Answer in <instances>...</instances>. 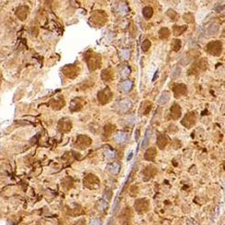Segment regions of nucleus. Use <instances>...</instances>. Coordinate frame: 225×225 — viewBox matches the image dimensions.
Returning a JSON list of instances; mask_svg holds the SVG:
<instances>
[{
  "label": "nucleus",
  "mask_w": 225,
  "mask_h": 225,
  "mask_svg": "<svg viewBox=\"0 0 225 225\" xmlns=\"http://www.w3.org/2000/svg\"><path fill=\"white\" fill-rule=\"evenodd\" d=\"M85 59L87 62V66L91 71H94L101 67V57L98 54L90 52L89 55H86Z\"/></svg>",
  "instance_id": "nucleus-1"
},
{
  "label": "nucleus",
  "mask_w": 225,
  "mask_h": 225,
  "mask_svg": "<svg viewBox=\"0 0 225 225\" xmlns=\"http://www.w3.org/2000/svg\"><path fill=\"white\" fill-rule=\"evenodd\" d=\"M206 51L214 56H220L222 52V44L219 41L211 42L206 46Z\"/></svg>",
  "instance_id": "nucleus-2"
},
{
  "label": "nucleus",
  "mask_w": 225,
  "mask_h": 225,
  "mask_svg": "<svg viewBox=\"0 0 225 225\" xmlns=\"http://www.w3.org/2000/svg\"><path fill=\"white\" fill-rule=\"evenodd\" d=\"M112 96V94L111 90L108 88V87L104 88L101 91H99L98 94H97L98 102L101 105H105V104L109 103Z\"/></svg>",
  "instance_id": "nucleus-3"
},
{
  "label": "nucleus",
  "mask_w": 225,
  "mask_h": 225,
  "mask_svg": "<svg viewBox=\"0 0 225 225\" xmlns=\"http://www.w3.org/2000/svg\"><path fill=\"white\" fill-rule=\"evenodd\" d=\"M134 207L137 212L139 214H143L147 212L149 208V203L147 199H138L134 203Z\"/></svg>",
  "instance_id": "nucleus-4"
},
{
  "label": "nucleus",
  "mask_w": 225,
  "mask_h": 225,
  "mask_svg": "<svg viewBox=\"0 0 225 225\" xmlns=\"http://www.w3.org/2000/svg\"><path fill=\"white\" fill-rule=\"evenodd\" d=\"M182 124L184 126H185L186 128H192L195 122H196V116H195V114L193 112H188V114H186L185 116L183 118L182 120Z\"/></svg>",
  "instance_id": "nucleus-5"
},
{
  "label": "nucleus",
  "mask_w": 225,
  "mask_h": 225,
  "mask_svg": "<svg viewBox=\"0 0 225 225\" xmlns=\"http://www.w3.org/2000/svg\"><path fill=\"white\" fill-rule=\"evenodd\" d=\"M84 185L88 187V188H97L99 185V180L98 178L94 176V175H87L86 178L84 179Z\"/></svg>",
  "instance_id": "nucleus-6"
},
{
  "label": "nucleus",
  "mask_w": 225,
  "mask_h": 225,
  "mask_svg": "<svg viewBox=\"0 0 225 225\" xmlns=\"http://www.w3.org/2000/svg\"><path fill=\"white\" fill-rule=\"evenodd\" d=\"M132 107V102L130 100H122V101L118 102L115 105V110L119 112H126L129 111Z\"/></svg>",
  "instance_id": "nucleus-7"
},
{
  "label": "nucleus",
  "mask_w": 225,
  "mask_h": 225,
  "mask_svg": "<svg viewBox=\"0 0 225 225\" xmlns=\"http://www.w3.org/2000/svg\"><path fill=\"white\" fill-rule=\"evenodd\" d=\"M63 72L67 77L74 79L77 75H79V69L76 65H68L63 68Z\"/></svg>",
  "instance_id": "nucleus-8"
},
{
  "label": "nucleus",
  "mask_w": 225,
  "mask_h": 225,
  "mask_svg": "<svg viewBox=\"0 0 225 225\" xmlns=\"http://www.w3.org/2000/svg\"><path fill=\"white\" fill-rule=\"evenodd\" d=\"M91 142H92V141L89 137L85 136V135H80L79 137H78L76 145L80 149H86L91 144Z\"/></svg>",
  "instance_id": "nucleus-9"
},
{
  "label": "nucleus",
  "mask_w": 225,
  "mask_h": 225,
  "mask_svg": "<svg viewBox=\"0 0 225 225\" xmlns=\"http://www.w3.org/2000/svg\"><path fill=\"white\" fill-rule=\"evenodd\" d=\"M173 92L176 97H179L187 94V88L184 84H177L173 87Z\"/></svg>",
  "instance_id": "nucleus-10"
},
{
  "label": "nucleus",
  "mask_w": 225,
  "mask_h": 225,
  "mask_svg": "<svg viewBox=\"0 0 225 225\" xmlns=\"http://www.w3.org/2000/svg\"><path fill=\"white\" fill-rule=\"evenodd\" d=\"M181 114H182V111H181L180 106L177 104L173 105V106L170 108V116H171V118L174 119V120H178L181 117Z\"/></svg>",
  "instance_id": "nucleus-11"
},
{
  "label": "nucleus",
  "mask_w": 225,
  "mask_h": 225,
  "mask_svg": "<svg viewBox=\"0 0 225 225\" xmlns=\"http://www.w3.org/2000/svg\"><path fill=\"white\" fill-rule=\"evenodd\" d=\"M156 174H157V169L152 166H149L143 170V177L146 180L152 178Z\"/></svg>",
  "instance_id": "nucleus-12"
},
{
  "label": "nucleus",
  "mask_w": 225,
  "mask_h": 225,
  "mask_svg": "<svg viewBox=\"0 0 225 225\" xmlns=\"http://www.w3.org/2000/svg\"><path fill=\"white\" fill-rule=\"evenodd\" d=\"M156 156H157V149L155 148H149L145 152L144 158L148 161H153L155 159Z\"/></svg>",
  "instance_id": "nucleus-13"
},
{
  "label": "nucleus",
  "mask_w": 225,
  "mask_h": 225,
  "mask_svg": "<svg viewBox=\"0 0 225 225\" xmlns=\"http://www.w3.org/2000/svg\"><path fill=\"white\" fill-rule=\"evenodd\" d=\"M59 128L61 132H67L71 129V122L69 120H61L59 124Z\"/></svg>",
  "instance_id": "nucleus-14"
},
{
  "label": "nucleus",
  "mask_w": 225,
  "mask_h": 225,
  "mask_svg": "<svg viewBox=\"0 0 225 225\" xmlns=\"http://www.w3.org/2000/svg\"><path fill=\"white\" fill-rule=\"evenodd\" d=\"M168 138L163 135V134H159L158 135V138H157V145L159 149H164L167 144H168Z\"/></svg>",
  "instance_id": "nucleus-15"
},
{
  "label": "nucleus",
  "mask_w": 225,
  "mask_h": 225,
  "mask_svg": "<svg viewBox=\"0 0 225 225\" xmlns=\"http://www.w3.org/2000/svg\"><path fill=\"white\" fill-rule=\"evenodd\" d=\"M16 16L22 19V20H24L27 16H28V8L26 6H20L17 8L16 10Z\"/></svg>",
  "instance_id": "nucleus-16"
},
{
  "label": "nucleus",
  "mask_w": 225,
  "mask_h": 225,
  "mask_svg": "<svg viewBox=\"0 0 225 225\" xmlns=\"http://www.w3.org/2000/svg\"><path fill=\"white\" fill-rule=\"evenodd\" d=\"M101 78L105 82H109L111 81L112 79H114V75H112V70L110 69H105L102 74H101Z\"/></svg>",
  "instance_id": "nucleus-17"
},
{
  "label": "nucleus",
  "mask_w": 225,
  "mask_h": 225,
  "mask_svg": "<svg viewBox=\"0 0 225 225\" xmlns=\"http://www.w3.org/2000/svg\"><path fill=\"white\" fill-rule=\"evenodd\" d=\"M115 140L117 143H122L127 140V133L124 132H119L115 134Z\"/></svg>",
  "instance_id": "nucleus-18"
},
{
  "label": "nucleus",
  "mask_w": 225,
  "mask_h": 225,
  "mask_svg": "<svg viewBox=\"0 0 225 225\" xmlns=\"http://www.w3.org/2000/svg\"><path fill=\"white\" fill-rule=\"evenodd\" d=\"M169 99H170V94H169V92L165 91L164 93H162V95L159 96L158 103L159 105H166V104L169 101Z\"/></svg>",
  "instance_id": "nucleus-19"
},
{
  "label": "nucleus",
  "mask_w": 225,
  "mask_h": 225,
  "mask_svg": "<svg viewBox=\"0 0 225 225\" xmlns=\"http://www.w3.org/2000/svg\"><path fill=\"white\" fill-rule=\"evenodd\" d=\"M106 168H107V170H108L111 174H112V175H117V174L119 173V171H120L121 167H120V165H119L118 163H112V164L108 165Z\"/></svg>",
  "instance_id": "nucleus-20"
},
{
  "label": "nucleus",
  "mask_w": 225,
  "mask_h": 225,
  "mask_svg": "<svg viewBox=\"0 0 225 225\" xmlns=\"http://www.w3.org/2000/svg\"><path fill=\"white\" fill-rule=\"evenodd\" d=\"M115 128V126L112 125V124H107V125H105V129H104V138L108 139L109 137L112 135V133L114 132Z\"/></svg>",
  "instance_id": "nucleus-21"
},
{
  "label": "nucleus",
  "mask_w": 225,
  "mask_h": 225,
  "mask_svg": "<svg viewBox=\"0 0 225 225\" xmlns=\"http://www.w3.org/2000/svg\"><path fill=\"white\" fill-rule=\"evenodd\" d=\"M151 106H152V104L148 102V101H146L143 104H142V107H141L142 115H148L149 112L151 111Z\"/></svg>",
  "instance_id": "nucleus-22"
},
{
  "label": "nucleus",
  "mask_w": 225,
  "mask_h": 225,
  "mask_svg": "<svg viewBox=\"0 0 225 225\" xmlns=\"http://www.w3.org/2000/svg\"><path fill=\"white\" fill-rule=\"evenodd\" d=\"M81 108H82V103L79 101L78 98L75 99V100H73V101L71 102L70 110H71L72 112H74V111H79Z\"/></svg>",
  "instance_id": "nucleus-23"
},
{
  "label": "nucleus",
  "mask_w": 225,
  "mask_h": 225,
  "mask_svg": "<svg viewBox=\"0 0 225 225\" xmlns=\"http://www.w3.org/2000/svg\"><path fill=\"white\" fill-rule=\"evenodd\" d=\"M142 15H143V16H144L146 19L151 18V16H152V15H153V9H152L151 7H149V6L144 7L143 10H142Z\"/></svg>",
  "instance_id": "nucleus-24"
},
{
  "label": "nucleus",
  "mask_w": 225,
  "mask_h": 225,
  "mask_svg": "<svg viewBox=\"0 0 225 225\" xmlns=\"http://www.w3.org/2000/svg\"><path fill=\"white\" fill-rule=\"evenodd\" d=\"M181 45H182V43H181L180 40L174 39L172 41V43H171V48L173 49L174 52H178L179 50H180V48H181Z\"/></svg>",
  "instance_id": "nucleus-25"
},
{
  "label": "nucleus",
  "mask_w": 225,
  "mask_h": 225,
  "mask_svg": "<svg viewBox=\"0 0 225 225\" xmlns=\"http://www.w3.org/2000/svg\"><path fill=\"white\" fill-rule=\"evenodd\" d=\"M132 87V82L130 80H125L122 83V89L124 92H129Z\"/></svg>",
  "instance_id": "nucleus-26"
},
{
  "label": "nucleus",
  "mask_w": 225,
  "mask_h": 225,
  "mask_svg": "<svg viewBox=\"0 0 225 225\" xmlns=\"http://www.w3.org/2000/svg\"><path fill=\"white\" fill-rule=\"evenodd\" d=\"M186 26H174L173 28V33L176 36L181 35L185 30H186Z\"/></svg>",
  "instance_id": "nucleus-27"
},
{
  "label": "nucleus",
  "mask_w": 225,
  "mask_h": 225,
  "mask_svg": "<svg viewBox=\"0 0 225 225\" xmlns=\"http://www.w3.org/2000/svg\"><path fill=\"white\" fill-rule=\"evenodd\" d=\"M130 72H131V69H130L129 67H126V66L123 67V68L122 69L121 72H120V77H121V79H126V78L129 76Z\"/></svg>",
  "instance_id": "nucleus-28"
},
{
  "label": "nucleus",
  "mask_w": 225,
  "mask_h": 225,
  "mask_svg": "<svg viewBox=\"0 0 225 225\" xmlns=\"http://www.w3.org/2000/svg\"><path fill=\"white\" fill-rule=\"evenodd\" d=\"M118 12L122 16L126 15L128 13V6H126V4H124V3L120 4L118 6Z\"/></svg>",
  "instance_id": "nucleus-29"
},
{
  "label": "nucleus",
  "mask_w": 225,
  "mask_h": 225,
  "mask_svg": "<svg viewBox=\"0 0 225 225\" xmlns=\"http://www.w3.org/2000/svg\"><path fill=\"white\" fill-rule=\"evenodd\" d=\"M169 33H169V30L168 28H162L158 33L160 39H167L168 37L169 36Z\"/></svg>",
  "instance_id": "nucleus-30"
},
{
  "label": "nucleus",
  "mask_w": 225,
  "mask_h": 225,
  "mask_svg": "<svg viewBox=\"0 0 225 225\" xmlns=\"http://www.w3.org/2000/svg\"><path fill=\"white\" fill-rule=\"evenodd\" d=\"M105 155L108 159H112L115 157V151H111L109 149H105Z\"/></svg>",
  "instance_id": "nucleus-31"
},
{
  "label": "nucleus",
  "mask_w": 225,
  "mask_h": 225,
  "mask_svg": "<svg viewBox=\"0 0 225 225\" xmlns=\"http://www.w3.org/2000/svg\"><path fill=\"white\" fill-rule=\"evenodd\" d=\"M149 130L146 132V134H145V138H144V140H143V142H142V148H143V149H145L147 146H148V144H149V138H151V133L149 134Z\"/></svg>",
  "instance_id": "nucleus-32"
},
{
  "label": "nucleus",
  "mask_w": 225,
  "mask_h": 225,
  "mask_svg": "<svg viewBox=\"0 0 225 225\" xmlns=\"http://www.w3.org/2000/svg\"><path fill=\"white\" fill-rule=\"evenodd\" d=\"M151 42H149V40H145L142 44V50L144 52H148V50L151 48Z\"/></svg>",
  "instance_id": "nucleus-33"
},
{
  "label": "nucleus",
  "mask_w": 225,
  "mask_h": 225,
  "mask_svg": "<svg viewBox=\"0 0 225 225\" xmlns=\"http://www.w3.org/2000/svg\"><path fill=\"white\" fill-rule=\"evenodd\" d=\"M218 30H219V26L217 25V24H212L211 27H209V33L211 34H214V33H217Z\"/></svg>",
  "instance_id": "nucleus-34"
},
{
  "label": "nucleus",
  "mask_w": 225,
  "mask_h": 225,
  "mask_svg": "<svg viewBox=\"0 0 225 225\" xmlns=\"http://www.w3.org/2000/svg\"><path fill=\"white\" fill-rule=\"evenodd\" d=\"M122 54H123V57L125 59H128L129 58V55H130V52L128 50H124V51L122 52Z\"/></svg>",
  "instance_id": "nucleus-35"
},
{
  "label": "nucleus",
  "mask_w": 225,
  "mask_h": 225,
  "mask_svg": "<svg viewBox=\"0 0 225 225\" xmlns=\"http://www.w3.org/2000/svg\"><path fill=\"white\" fill-rule=\"evenodd\" d=\"M189 16H190V14H189V15H186V16H184V18H185V19H187L186 21L188 22V23H192V22H194V17H193V16H190V18H189Z\"/></svg>",
  "instance_id": "nucleus-36"
},
{
  "label": "nucleus",
  "mask_w": 225,
  "mask_h": 225,
  "mask_svg": "<svg viewBox=\"0 0 225 225\" xmlns=\"http://www.w3.org/2000/svg\"><path fill=\"white\" fill-rule=\"evenodd\" d=\"M136 132H137V134H136V141H138V139H139V132H140V131H139V130H137V131H136Z\"/></svg>",
  "instance_id": "nucleus-37"
},
{
  "label": "nucleus",
  "mask_w": 225,
  "mask_h": 225,
  "mask_svg": "<svg viewBox=\"0 0 225 225\" xmlns=\"http://www.w3.org/2000/svg\"><path fill=\"white\" fill-rule=\"evenodd\" d=\"M132 158V152H131V154L129 155V158H127V160H131Z\"/></svg>",
  "instance_id": "nucleus-38"
}]
</instances>
